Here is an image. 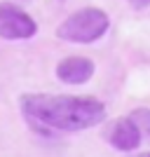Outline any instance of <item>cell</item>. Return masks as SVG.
Instances as JSON below:
<instances>
[{"label": "cell", "mask_w": 150, "mask_h": 157, "mask_svg": "<svg viewBox=\"0 0 150 157\" xmlns=\"http://www.w3.org/2000/svg\"><path fill=\"white\" fill-rule=\"evenodd\" d=\"M21 113L38 129L80 131L91 129L106 120V105L94 96H63V94H24Z\"/></svg>", "instance_id": "cell-1"}, {"label": "cell", "mask_w": 150, "mask_h": 157, "mask_svg": "<svg viewBox=\"0 0 150 157\" xmlns=\"http://www.w3.org/2000/svg\"><path fill=\"white\" fill-rule=\"evenodd\" d=\"M94 61L87 56H68V59L59 61L56 66V78L66 85H85L94 75Z\"/></svg>", "instance_id": "cell-5"}, {"label": "cell", "mask_w": 150, "mask_h": 157, "mask_svg": "<svg viewBox=\"0 0 150 157\" xmlns=\"http://www.w3.org/2000/svg\"><path fill=\"white\" fill-rule=\"evenodd\" d=\"M129 117L136 122L138 131H141V136H148V138H150V108H136Z\"/></svg>", "instance_id": "cell-6"}, {"label": "cell", "mask_w": 150, "mask_h": 157, "mask_svg": "<svg viewBox=\"0 0 150 157\" xmlns=\"http://www.w3.org/2000/svg\"><path fill=\"white\" fill-rule=\"evenodd\" d=\"M127 2H129L134 10H143V7H148V5H150V0H127Z\"/></svg>", "instance_id": "cell-7"}, {"label": "cell", "mask_w": 150, "mask_h": 157, "mask_svg": "<svg viewBox=\"0 0 150 157\" xmlns=\"http://www.w3.org/2000/svg\"><path fill=\"white\" fill-rule=\"evenodd\" d=\"M38 33V24L31 14L7 2H0V38L5 40H28Z\"/></svg>", "instance_id": "cell-3"}, {"label": "cell", "mask_w": 150, "mask_h": 157, "mask_svg": "<svg viewBox=\"0 0 150 157\" xmlns=\"http://www.w3.org/2000/svg\"><path fill=\"white\" fill-rule=\"evenodd\" d=\"M108 26H110V19L103 10L82 7L59 24L56 38L66 40V42H78V45H91V42L103 38Z\"/></svg>", "instance_id": "cell-2"}, {"label": "cell", "mask_w": 150, "mask_h": 157, "mask_svg": "<svg viewBox=\"0 0 150 157\" xmlns=\"http://www.w3.org/2000/svg\"><path fill=\"white\" fill-rule=\"evenodd\" d=\"M108 143L120 152H134L141 145V131L131 117L115 120L108 129Z\"/></svg>", "instance_id": "cell-4"}]
</instances>
